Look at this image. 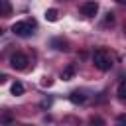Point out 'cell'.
<instances>
[{
	"label": "cell",
	"instance_id": "52a82bcc",
	"mask_svg": "<svg viewBox=\"0 0 126 126\" xmlns=\"http://www.w3.org/2000/svg\"><path fill=\"white\" fill-rule=\"evenodd\" d=\"M57 10L55 8H49V10H45V20L47 22H57Z\"/></svg>",
	"mask_w": 126,
	"mask_h": 126
},
{
	"label": "cell",
	"instance_id": "30bf717a",
	"mask_svg": "<svg viewBox=\"0 0 126 126\" xmlns=\"http://www.w3.org/2000/svg\"><path fill=\"white\" fill-rule=\"evenodd\" d=\"M118 98L120 100L126 98V81H120V85H118Z\"/></svg>",
	"mask_w": 126,
	"mask_h": 126
},
{
	"label": "cell",
	"instance_id": "7a4b0ae2",
	"mask_svg": "<svg viewBox=\"0 0 126 126\" xmlns=\"http://www.w3.org/2000/svg\"><path fill=\"white\" fill-rule=\"evenodd\" d=\"M33 28H35V22H33V20H32V22H16V24H12V32H14L16 35H20V37L32 35V33H33Z\"/></svg>",
	"mask_w": 126,
	"mask_h": 126
},
{
	"label": "cell",
	"instance_id": "3957f363",
	"mask_svg": "<svg viewBox=\"0 0 126 126\" xmlns=\"http://www.w3.org/2000/svg\"><path fill=\"white\" fill-rule=\"evenodd\" d=\"M28 63H30V61H28V57H26L24 53H20V51H18V53H14V55L10 57V65H12L16 71H24V69L28 67Z\"/></svg>",
	"mask_w": 126,
	"mask_h": 126
},
{
	"label": "cell",
	"instance_id": "9c48e42d",
	"mask_svg": "<svg viewBox=\"0 0 126 126\" xmlns=\"http://www.w3.org/2000/svg\"><path fill=\"white\" fill-rule=\"evenodd\" d=\"M51 45H53L55 49H59V51H61V49L65 51V49H67V47H65V45H67V41H65V39H53V41H51Z\"/></svg>",
	"mask_w": 126,
	"mask_h": 126
},
{
	"label": "cell",
	"instance_id": "2e32d148",
	"mask_svg": "<svg viewBox=\"0 0 126 126\" xmlns=\"http://www.w3.org/2000/svg\"><path fill=\"white\" fill-rule=\"evenodd\" d=\"M2 33H4V32H2V28H0V35H2Z\"/></svg>",
	"mask_w": 126,
	"mask_h": 126
},
{
	"label": "cell",
	"instance_id": "7c38bea8",
	"mask_svg": "<svg viewBox=\"0 0 126 126\" xmlns=\"http://www.w3.org/2000/svg\"><path fill=\"white\" fill-rule=\"evenodd\" d=\"M91 124L93 126H104V120L98 118V116H94V118H91Z\"/></svg>",
	"mask_w": 126,
	"mask_h": 126
},
{
	"label": "cell",
	"instance_id": "6da1fadb",
	"mask_svg": "<svg viewBox=\"0 0 126 126\" xmlns=\"http://www.w3.org/2000/svg\"><path fill=\"white\" fill-rule=\"evenodd\" d=\"M93 63H94V67L100 69V71H110V69H112V57H110L108 51L102 49V47L94 49V53H93Z\"/></svg>",
	"mask_w": 126,
	"mask_h": 126
},
{
	"label": "cell",
	"instance_id": "ba28073f",
	"mask_svg": "<svg viewBox=\"0 0 126 126\" xmlns=\"http://www.w3.org/2000/svg\"><path fill=\"white\" fill-rule=\"evenodd\" d=\"M12 94H16V96H20V94H24V85H22L20 81H16V83H12Z\"/></svg>",
	"mask_w": 126,
	"mask_h": 126
},
{
	"label": "cell",
	"instance_id": "277c9868",
	"mask_svg": "<svg viewBox=\"0 0 126 126\" xmlns=\"http://www.w3.org/2000/svg\"><path fill=\"white\" fill-rule=\"evenodd\" d=\"M96 12H98V4L96 2H85V4H81V14L83 16L93 18V16H96Z\"/></svg>",
	"mask_w": 126,
	"mask_h": 126
},
{
	"label": "cell",
	"instance_id": "9a60e30c",
	"mask_svg": "<svg viewBox=\"0 0 126 126\" xmlns=\"http://www.w3.org/2000/svg\"><path fill=\"white\" fill-rule=\"evenodd\" d=\"M6 79H8V77H6V75H4V73H0V83H4V81H6Z\"/></svg>",
	"mask_w": 126,
	"mask_h": 126
},
{
	"label": "cell",
	"instance_id": "5b68a950",
	"mask_svg": "<svg viewBox=\"0 0 126 126\" xmlns=\"http://www.w3.org/2000/svg\"><path fill=\"white\" fill-rule=\"evenodd\" d=\"M69 100H71L73 104H83V102L87 100V94H85L83 91H73V93L69 94Z\"/></svg>",
	"mask_w": 126,
	"mask_h": 126
},
{
	"label": "cell",
	"instance_id": "8fae6325",
	"mask_svg": "<svg viewBox=\"0 0 126 126\" xmlns=\"http://www.w3.org/2000/svg\"><path fill=\"white\" fill-rule=\"evenodd\" d=\"M10 12H12V6H10L6 0H0V14H6V16H8Z\"/></svg>",
	"mask_w": 126,
	"mask_h": 126
},
{
	"label": "cell",
	"instance_id": "8992f818",
	"mask_svg": "<svg viewBox=\"0 0 126 126\" xmlns=\"http://www.w3.org/2000/svg\"><path fill=\"white\" fill-rule=\"evenodd\" d=\"M73 75H75V65H67L63 69V73H61V79L63 81H69V79H73Z\"/></svg>",
	"mask_w": 126,
	"mask_h": 126
},
{
	"label": "cell",
	"instance_id": "5bb4252c",
	"mask_svg": "<svg viewBox=\"0 0 126 126\" xmlns=\"http://www.w3.org/2000/svg\"><path fill=\"white\" fill-rule=\"evenodd\" d=\"M114 22V14H106V24H112Z\"/></svg>",
	"mask_w": 126,
	"mask_h": 126
},
{
	"label": "cell",
	"instance_id": "4fadbf2b",
	"mask_svg": "<svg viewBox=\"0 0 126 126\" xmlns=\"http://www.w3.org/2000/svg\"><path fill=\"white\" fill-rule=\"evenodd\" d=\"M118 126H126V116H124V114L118 116Z\"/></svg>",
	"mask_w": 126,
	"mask_h": 126
}]
</instances>
